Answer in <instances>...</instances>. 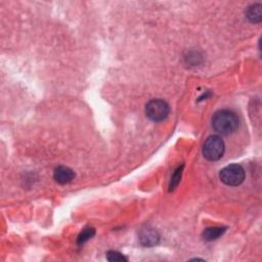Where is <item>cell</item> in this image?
Instances as JSON below:
<instances>
[{
  "mask_svg": "<svg viewBox=\"0 0 262 262\" xmlns=\"http://www.w3.org/2000/svg\"><path fill=\"white\" fill-rule=\"evenodd\" d=\"M212 127L221 135L233 134L239 127V118L230 110L217 111L212 117Z\"/></svg>",
  "mask_w": 262,
  "mask_h": 262,
  "instance_id": "cell-1",
  "label": "cell"
},
{
  "mask_svg": "<svg viewBox=\"0 0 262 262\" xmlns=\"http://www.w3.org/2000/svg\"><path fill=\"white\" fill-rule=\"evenodd\" d=\"M220 180L230 186H238L245 180V170L238 164H232L224 167L219 174Z\"/></svg>",
  "mask_w": 262,
  "mask_h": 262,
  "instance_id": "cell-2",
  "label": "cell"
},
{
  "mask_svg": "<svg viewBox=\"0 0 262 262\" xmlns=\"http://www.w3.org/2000/svg\"><path fill=\"white\" fill-rule=\"evenodd\" d=\"M224 143L217 135H211L207 138L203 147V155L209 161H217L223 156Z\"/></svg>",
  "mask_w": 262,
  "mask_h": 262,
  "instance_id": "cell-3",
  "label": "cell"
},
{
  "mask_svg": "<svg viewBox=\"0 0 262 262\" xmlns=\"http://www.w3.org/2000/svg\"><path fill=\"white\" fill-rule=\"evenodd\" d=\"M168 103L162 99H152L146 106L147 117L154 122L164 121L169 115Z\"/></svg>",
  "mask_w": 262,
  "mask_h": 262,
  "instance_id": "cell-4",
  "label": "cell"
},
{
  "mask_svg": "<svg viewBox=\"0 0 262 262\" xmlns=\"http://www.w3.org/2000/svg\"><path fill=\"white\" fill-rule=\"evenodd\" d=\"M54 178L60 184H67L75 178V172L69 167L59 166L55 170Z\"/></svg>",
  "mask_w": 262,
  "mask_h": 262,
  "instance_id": "cell-5",
  "label": "cell"
},
{
  "mask_svg": "<svg viewBox=\"0 0 262 262\" xmlns=\"http://www.w3.org/2000/svg\"><path fill=\"white\" fill-rule=\"evenodd\" d=\"M139 240H141V243L146 247H153L157 244L159 243L160 237L159 234L157 233L154 229L152 228H146L143 229L141 234H139Z\"/></svg>",
  "mask_w": 262,
  "mask_h": 262,
  "instance_id": "cell-6",
  "label": "cell"
},
{
  "mask_svg": "<svg viewBox=\"0 0 262 262\" xmlns=\"http://www.w3.org/2000/svg\"><path fill=\"white\" fill-rule=\"evenodd\" d=\"M262 5L260 3L253 4L246 11L247 19L252 23H259L262 19Z\"/></svg>",
  "mask_w": 262,
  "mask_h": 262,
  "instance_id": "cell-7",
  "label": "cell"
},
{
  "mask_svg": "<svg viewBox=\"0 0 262 262\" xmlns=\"http://www.w3.org/2000/svg\"><path fill=\"white\" fill-rule=\"evenodd\" d=\"M225 231H226L225 228H209L205 230V232L203 233V238L205 241L211 242L221 237L225 233Z\"/></svg>",
  "mask_w": 262,
  "mask_h": 262,
  "instance_id": "cell-8",
  "label": "cell"
},
{
  "mask_svg": "<svg viewBox=\"0 0 262 262\" xmlns=\"http://www.w3.org/2000/svg\"><path fill=\"white\" fill-rule=\"evenodd\" d=\"M95 234L94 229L92 228H87L82 231V233L78 237V245H83L84 243H86L88 240H90Z\"/></svg>",
  "mask_w": 262,
  "mask_h": 262,
  "instance_id": "cell-9",
  "label": "cell"
},
{
  "mask_svg": "<svg viewBox=\"0 0 262 262\" xmlns=\"http://www.w3.org/2000/svg\"><path fill=\"white\" fill-rule=\"evenodd\" d=\"M107 259L111 262H123L128 260L123 254H121L117 251H109L107 253Z\"/></svg>",
  "mask_w": 262,
  "mask_h": 262,
  "instance_id": "cell-10",
  "label": "cell"
},
{
  "mask_svg": "<svg viewBox=\"0 0 262 262\" xmlns=\"http://www.w3.org/2000/svg\"><path fill=\"white\" fill-rule=\"evenodd\" d=\"M182 167L183 166H181V168L179 167L175 172H174L173 176L171 177V183H170V188L171 189H173L174 187H175L178 184V182L180 180V177H181V169H182Z\"/></svg>",
  "mask_w": 262,
  "mask_h": 262,
  "instance_id": "cell-11",
  "label": "cell"
}]
</instances>
